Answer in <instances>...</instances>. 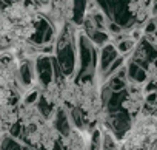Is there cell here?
<instances>
[{
  "mask_svg": "<svg viewBox=\"0 0 157 150\" xmlns=\"http://www.w3.org/2000/svg\"><path fill=\"white\" fill-rule=\"evenodd\" d=\"M17 111L20 124L19 141L33 150H52L59 141V133L52 124V119H48L39 110L37 102H20Z\"/></svg>",
  "mask_w": 157,
  "mask_h": 150,
  "instance_id": "6da1fadb",
  "label": "cell"
},
{
  "mask_svg": "<svg viewBox=\"0 0 157 150\" xmlns=\"http://www.w3.org/2000/svg\"><path fill=\"white\" fill-rule=\"evenodd\" d=\"M120 54L117 53L116 47L109 42L106 45H103L102 48H99V65H97V76L100 78L102 81V76H103V73L111 67V63L119 57Z\"/></svg>",
  "mask_w": 157,
  "mask_h": 150,
  "instance_id": "7a4b0ae2",
  "label": "cell"
},
{
  "mask_svg": "<svg viewBox=\"0 0 157 150\" xmlns=\"http://www.w3.org/2000/svg\"><path fill=\"white\" fill-rule=\"evenodd\" d=\"M52 150H62V147L59 145V142H57V144H56V145L52 147Z\"/></svg>",
  "mask_w": 157,
  "mask_h": 150,
  "instance_id": "3957f363",
  "label": "cell"
}]
</instances>
